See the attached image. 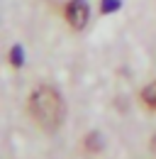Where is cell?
Wrapping results in <instances>:
<instances>
[{
  "label": "cell",
  "mask_w": 156,
  "mask_h": 159,
  "mask_svg": "<svg viewBox=\"0 0 156 159\" xmlns=\"http://www.w3.org/2000/svg\"><path fill=\"white\" fill-rule=\"evenodd\" d=\"M29 113H32V118L37 120L39 127L56 130L61 125V120H63L66 108H63L61 96L51 86H41L37 91H32V96H29Z\"/></svg>",
  "instance_id": "obj_1"
},
{
  "label": "cell",
  "mask_w": 156,
  "mask_h": 159,
  "mask_svg": "<svg viewBox=\"0 0 156 159\" xmlns=\"http://www.w3.org/2000/svg\"><path fill=\"white\" fill-rule=\"evenodd\" d=\"M119 2L117 0H102V12H110V10H117Z\"/></svg>",
  "instance_id": "obj_4"
},
{
  "label": "cell",
  "mask_w": 156,
  "mask_h": 159,
  "mask_svg": "<svg viewBox=\"0 0 156 159\" xmlns=\"http://www.w3.org/2000/svg\"><path fill=\"white\" fill-rule=\"evenodd\" d=\"M66 20L73 30H83L88 22V5L83 0H71L66 5Z\"/></svg>",
  "instance_id": "obj_2"
},
{
  "label": "cell",
  "mask_w": 156,
  "mask_h": 159,
  "mask_svg": "<svg viewBox=\"0 0 156 159\" xmlns=\"http://www.w3.org/2000/svg\"><path fill=\"white\" fill-rule=\"evenodd\" d=\"M12 64H15V66H17V64H22V52H20L17 47L12 49Z\"/></svg>",
  "instance_id": "obj_5"
},
{
  "label": "cell",
  "mask_w": 156,
  "mask_h": 159,
  "mask_svg": "<svg viewBox=\"0 0 156 159\" xmlns=\"http://www.w3.org/2000/svg\"><path fill=\"white\" fill-rule=\"evenodd\" d=\"M141 100H144V105H146V108L156 110V83H149V86L141 91Z\"/></svg>",
  "instance_id": "obj_3"
},
{
  "label": "cell",
  "mask_w": 156,
  "mask_h": 159,
  "mask_svg": "<svg viewBox=\"0 0 156 159\" xmlns=\"http://www.w3.org/2000/svg\"><path fill=\"white\" fill-rule=\"evenodd\" d=\"M151 149L156 152V135H154V139H151Z\"/></svg>",
  "instance_id": "obj_6"
}]
</instances>
